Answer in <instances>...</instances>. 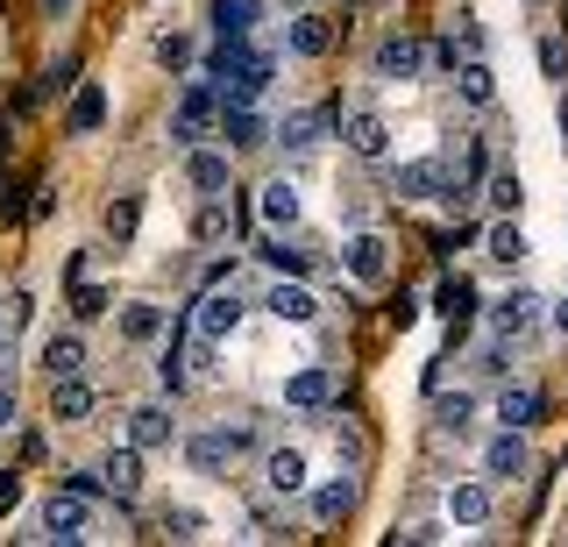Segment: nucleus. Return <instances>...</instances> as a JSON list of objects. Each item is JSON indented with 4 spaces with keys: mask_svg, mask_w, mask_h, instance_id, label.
<instances>
[{
    "mask_svg": "<svg viewBox=\"0 0 568 547\" xmlns=\"http://www.w3.org/2000/svg\"><path fill=\"white\" fill-rule=\"evenodd\" d=\"M121 334H129V342H156V334H164V306H150V298L121 306Z\"/></svg>",
    "mask_w": 568,
    "mask_h": 547,
    "instance_id": "nucleus-29",
    "label": "nucleus"
},
{
    "mask_svg": "<svg viewBox=\"0 0 568 547\" xmlns=\"http://www.w3.org/2000/svg\"><path fill=\"white\" fill-rule=\"evenodd\" d=\"M213 29L221 37H248L256 29V0H213Z\"/></svg>",
    "mask_w": 568,
    "mask_h": 547,
    "instance_id": "nucleus-33",
    "label": "nucleus"
},
{
    "mask_svg": "<svg viewBox=\"0 0 568 547\" xmlns=\"http://www.w3.org/2000/svg\"><path fill=\"white\" fill-rule=\"evenodd\" d=\"M484 256H490V263H526V227L511 221V214H497V221L484 227Z\"/></svg>",
    "mask_w": 568,
    "mask_h": 547,
    "instance_id": "nucleus-21",
    "label": "nucleus"
},
{
    "mask_svg": "<svg viewBox=\"0 0 568 547\" xmlns=\"http://www.w3.org/2000/svg\"><path fill=\"white\" fill-rule=\"evenodd\" d=\"M497 419H505V427H532V419H540V392H532V384H505V392H497Z\"/></svg>",
    "mask_w": 568,
    "mask_h": 547,
    "instance_id": "nucleus-27",
    "label": "nucleus"
},
{
    "mask_svg": "<svg viewBox=\"0 0 568 547\" xmlns=\"http://www.w3.org/2000/svg\"><path fill=\"white\" fill-rule=\"evenodd\" d=\"M227 227H235V214H227V192H213V200L200 206V221H192V235L213 242V235H227Z\"/></svg>",
    "mask_w": 568,
    "mask_h": 547,
    "instance_id": "nucleus-36",
    "label": "nucleus"
},
{
    "mask_svg": "<svg viewBox=\"0 0 568 547\" xmlns=\"http://www.w3.org/2000/svg\"><path fill=\"white\" fill-rule=\"evenodd\" d=\"M419 72H426V43H419V37H405V29H398V37H384V43H377V79L413 85Z\"/></svg>",
    "mask_w": 568,
    "mask_h": 547,
    "instance_id": "nucleus-7",
    "label": "nucleus"
},
{
    "mask_svg": "<svg viewBox=\"0 0 568 547\" xmlns=\"http://www.w3.org/2000/svg\"><path fill=\"white\" fill-rule=\"evenodd\" d=\"M100 484L114 490L121 505H129L135 490H142V448H135V440H129V448H114V455H106V463H100Z\"/></svg>",
    "mask_w": 568,
    "mask_h": 547,
    "instance_id": "nucleus-17",
    "label": "nucleus"
},
{
    "mask_svg": "<svg viewBox=\"0 0 568 547\" xmlns=\"http://www.w3.org/2000/svg\"><path fill=\"white\" fill-rule=\"evenodd\" d=\"M93 405H100V392L85 384V369H79V377H50V419H58V427L93 419Z\"/></svg>",
    "mask_w": 568,
    "mask_h": 547,
    "instance_id": "nucleus-9",
    "label": "nucleus"
},
{
    "mask_svg": "<svg viewBox=\"0 0 568 547\" xmlns=\"http://www.w3.org/2000/svg\"><path fill=\"white\" fill-rule=\"evenodd\" d=\"M263 490H271V498H298V490H306V448H271L263 455Z\"/></svg>",
    "mask_w": 568,
    "mask_h": 547,
    "instance_id": "nucleus-11",
    "label": "nucleus"
},
{
    "mask_svg": "<svg viewBox=\"0 0 568 547\" xmlns=\"http://www.w3.org/2000/svg\"><path fill=\"white\" fill-rule=\"evenodd\" d=\"M484 200H490V214H519V200H526V179L511 164H497L490 179H484Z\"/></svg>",
    "mask_w": 568,
    "mask_h": 547,
    "instance_id": "nucleus-28",
    "label": "nucleus"
},
{
    "mask_svg": "<svg viewBox=\"0 0 568 547\" xmlns=\"http://www.w3.org/2000/svg\"><path fill=\"white\" fill-rule=\"evenodd\" d=\"M263 306H271L277 321H292V327H313L320 321V298H313L306 277H271V285H263Z\"/></svg>",
    "mask_w": 568,
    "mask_h": 547,
    "instance_id": "nucleus-5",
    "label": "nucleus"
},
{
    "mask_svg": "<svg viewBox=\"0 0 568 547\" xmlns=\"http://www.w3.org/2000/svg\"><path fill=\"white\" fill-rule=\"evenodd\" d=\"M164 534L200 540V534H206V511H200V505H171V511H164Z\"/></svg>",
    "mask_w": 568,
    "mask_h": 547,
    "instance_id": "nucleus-38",
    "label": "nucleus"
},
{
    "mask_svg": "<svg viewBox=\"0 0 568 547\" xmlns=\"http://www.w3.org/2000/svg\"><path fill=\"white\" fill-rule=\"evenodd\" d=\"M532 469V448H526V427H497L484 440V476L490 484H511V476H526Z\"/></svg>",
    "mask_w": 568,
    "mask_h": 547,
    "instance_id": "nucleus-3",
    "label": "nucleus"
},
{
    "mask_svg": "<svg viewBox=\"0 0 568 547\" xmlns=\"http://www.w3.org/2000/svg\"><path fill=\"white\" fill-rule=\"evenodd\" d=\"M342 143L355 156H369V164H384V156H390V121L377 108H348L342 114Z\"/></svg>",
    "mask_w": 568,
    "mask_h": 547,
    "instance_id": "nucleus-4",
    "label": "nucleus"
},
{
    "mask_svg": "<svg viewBox=\"0 0 568 547\" xmlns=\"http://www.w3.org/2000/svg\"><path fill=\"white\" fill-rule=\"evenodd\" d=\"M434 306L448 313V321H469V313H476V285H469V277H440Z\"/></svg>",
    "mask_w": 568,
    "mask_h": 547,
    "instance_id": "nucleus-32",
    "label": "nucleus"
},
{
    "mask_svg": "<svg viewBox=\"0 0 568 547\" xmlns=\"http://www.w3.org/2000/svg\"><path fill=\"white\" fill-rule=\"evenodd\" d=\"M547 321H555V334H561V342H568V292L555 298V313H547Z\"/></svg>",
    "mask_w": 568,
    "mask_h": 547,
    "instance_id": "nucleus-44",
    "label": "nucleus"
},
{
    "mask_svg": "<svg viewBox=\"0 0 568 547\" xmlns=\"http://www.w3.org/2000/svg\"><path fill=\"white\" fill-rule=\"evenodd\" d=\"M221 135H227V150H263L271 143V121H263L256 108H221Z\"/></svg>",
    "mask_w": 568,
    "mask_h": 547,
    "instance_id": "nucleus-16",
    "label": "nucleus"
},
{
    "mask_svg": "<svg viewBox=\"0 0 568 547\" xmlns=\"http://www.w3.org/2000/svg\"><path fill=\"white\" fill-rule=\"evenodd\" d=\"M334 398V369L327 363H306L284 377V405H298V413H320V405Z\"/></svg>",
    "mask_w": 568,
    "mask_h": 547,
    "instance_id": "nucleus-12",
    "label": "nucleus"
},
{
    "mask_svg": "<svg viewBox=\"0 0 568 547\" xmlns=\"http://www.w3.org/2000/svg\"><path fill=\"white\" fill-rule=\"evenodd\" d=\"M242 313H248V306H242V292H235V285H206V298H200V306H192V334L221 348L227 334L242 327Z\"/></svg>",
    "mask_w": 568,
    "mask_h": 547,
    "instance_id": "nucleus-2",
    "label": "nucleus"
},
{
    "mask_svg": "<svg viewBox=\"0 0 568 547\" xmlns=\"http://www.w3.org/2000/svg\"><path fill=\"white\" fill-rule=\"evenodd\" d=\"M342 263H348V277H355V285H384V277H390V242L363 227V235H348Z\"/></svg>",
    "mask_w": 568,
    "mask_h": 547,
    "instance_id": "nucleus-8",
    "label": "nucleus"
},
{
    "mask_svg": "<svg viewBox=\"0 0 568 547\" xmlns=\"http://www.w3.org/2000/svg\"><path fill=\"white\" fill-rule=\"evenodd\" d=\"M434 419H440L448 434H462V427L476 419V398H469V392H455V398H434Z\"/></svg>",
    "mask_w": 568,
    "mask_h": 547,
    "instance_id": "nucleus-37",
    "label": "nucleus"
},
{
    "mask_svg": "<svg viewBox=\"0 0 568 547\" xmlns=\"http://www.w3.org/2000/svg\"><path fill=\"white\" fill-rule=\"evenodd\" d=\"M185 463L200 469V476H221L227 463H235V440H227V427H221V434H192V440H185Z\"/></svg>",
    "mask_w": 568,
    "mask_h": 547,
    "instance_id": "nucleus-18",
    "label": "nucleus"
},
{
    "mask_svg": "<svg viewBox=\"0 0 568 547\" xmlns=\"http://www.w3.org/2000/svg\"><path fill=\"white\" fill-rule=\"evenodd\" d=\"M263 263H271L277 277H306V271H313V256H306V250H292V242H277V235L263 242Z\"/></svg>",
    "mask_w": 568,
    "mask_h": 547,
    "instance_id": "nucleus-35",
    "label": "nucleus"
},
{
    "mask_svg": "<svg viewBox=\"0 0 568 547\" xmlns=\"http://www.w3.org/2000/svg\"><path fill=\"white\" fill-rule=\"evenodd\" d=\"M36 526H43V540H85V498L79 490H50L43 511H36Z\"/></svg>",
    "mask_w": 568,
    "mask_h": 547,
    "instance_id": "nucleus-6",
    "label": "nucleus"
},
{
    "mask_svg": "<svg viewBox=\"0 0 568 547\" xmlns=\"http://www.w3.org/2000/svg\"><path fill=\"white\" fill-rule=\"evenodd\" d=\"M348 511H355V476H334V484H320V490H313V519H320V526L348 519Z\"/></svg>",
    "mask_w": 568,
    "mask_h": 547,
    "instance_id": "nucleus-26",
    "label": "nucleus"
},
{
    "mask_svg": "<svg viewBox=\"0 0 568 547\" xmlns=\"http://www.w3.org/2000/svg\"><path fill=\"white\" fill-rule=\"evenodd\" d=\"M64 490H79V498H85V505H93V498H100V490H106V484H100V476H85V469H79V476H64Z\"/></svg>",
    "mask_w": 568,
    "mask_h": 547,
    "instance_id": "nucleus-42",
    "label": "nucleus"
},
{
    "mask_svg": "<svg viewBox=\"0 0 568 547\" xmlns=\"http://www.w3.org/2000/svg\"><path fill=\"white\" fill-rule=\"evenodd\" d=\"M532 313H540V298H532V292H505L490 306V334H505V342H511V334L532 327Z\"/></svg>",
    "mask_w": 568,
    "mask_h": 547,
    "instance_id": "nucleus-20",
    "label": "nucleus"
},
{
    "mask_svg": "<svg viewBox=\"0 0 568 547\" xmlns=\"http://www.w3.org/2000/svg\"><path fill=\"white\" fill-rule=\"evenodd\" d=\"M448 519L455 526H490L497 519V490L490 484H455L448 490Z\"/></svg>",
    "mask_w": 568,
    "mask_h": 547,
    "instance_id": "nucleus-14",
    "label": "nucleus"
},
{
    "mask_svg": "<svg viewBox=\"0 0 568 547\" xmlns=\"http://www.w3.org/2000/svg\"><path fill=\"white\" fill-rule=\"evenodd\" d=\"M213 108H221V93H213L206 79H192V85H185V100H178L171 135H178V143H200V135H206V121H213Z\"/></svg>",
    "mask_w": 568,
    "mask_h": 547,
    "instance_id": "nucleus-10",
    "label": "nucleus"
},
{
    "mask_svg": "<svg viewBox=\"0 0 568 547\" xmlns=\"http://www.w3.org/2000/svg\"><path fill=\"white\" fill-rule=\"evenodd\" d=\"M8 143H14V121H8V114H0V156H8Z\"/></svg>",
    "mask_w": 568,
    "mask_h": 547,
    "instance_id": "nucleus-47",
    "label": "nucleus"
},
{
    "mask_svg": "<svg viewBox=\"0 0 568 547\" xmlns=\"http://www.w3.org/2000/svg\"><path fill=\"white\" fill-rule=\"evenodd\" d=\"M36 8H43V14H71V8H79V0H36Z\"/></svg>",
    "mask_w": 568,
    "mask_h": 547,
    "instance_id": "nucleus-46",
    "label": "nucleus"
},
{
    "mask_svg": "<svg viewBox=\"0 0 568 547\" xmlns=\"http://www.w3.org/2000/svg\"><path fill=\"white\" fill-rule=\"evenodd\" d=\"M540 72H547V79H568V50H561V37H540Z\"/></svg>",
    "mask_w": 568,
    "mask_h": 547,
    "instance_id": "nucleus-39",
    "label": "nucleus"
},
{
    "mask_svg": "<svg viewBox=\"0 0 568 547\" xmlns=\"http://www.w3.org/2000/svg\"><path fill=\"white\" fill-rule=\"evenodd\" d=\"M135 221H142V206H135V192H121L114 206H106V235H114V250H129L135 242Z\"/></svg>",
    "mask_w": 568,
    "mask_h": 547,
    "instance_id": "nucleus-34",
    "label": "nucleus"
},
{
    "mask_svg": "<svg viewBox=\"0 0 568 547\" xmlns=\"http://www.w3.org/2000/svg\"><path fill=\"white\" fill-rule=\"evenodd\" d=\"M106 121V93L100 85H79V100H71V135H93Z\"/></svg>",
    "mask_w": 568,
    "mask_h": 547,
    "instance_id": "nucleus-31",
    "label": "nucleus"
},
{
    "mask_svg": "<svg viewBox=\"0 0 568 547\" xmlns=\"http://www.w3.org/2000/svg\"><path fill=\"white\" fill-rule=\"evenodd\" d=\"M129 440H135L142 455H150V448H171V440H178V419L164 413V405H135V413H129Z\"/></svg>",
    "mask_w": 568,
    "mask_h": 547,
    "instance_id": "nucleus-15",
    "label": "nucleus"
},
{
    "mask_svg": "<svg viewBox=\"0 0 568 547\" xmlns=\"http://www.w3.org/2000/svg\"><path fill=\"white\" fill-rule=\"evenodd\" d=\"M455 93L469 100V108H490V100H497V72H490L484 58H462V72H455Z\"/></svg>",
    "mask_w": 568,
    "mask_h": 547,
    "instance_id": "nucleus-25",
    "label": "nucleus"
},
{
    "mask_svg": "<svg viewBox=\"0 0 568 547\" xmlns=\"http://www.w3.org/2000/svg\"><path fill=\"white\" fill-rule=\"evenodd\" d=\"M106 306H114V298H106L100 285H79V306H71V313H79V321H100Z\"/></svg>",
    "mask_w": 568,
    "mask_h": 547,
    "instance_id": "nucleus-40",
    "label": "nucleus"
},
{
    "mask_svg": "<svg viewBox=\"0 0 568 547\" xmlns=\"http://www.w3.org/2000/svg\"><path fill=\"white\" fill-rule=\"evenodd\" d=\"M555 121H561V135H568V93H561V108H555Z\"/></svg>",
    "mask_w": 568,
    "mask_h": 547,
    "instance_id": "nucleus-49",
    "label": "nucleus"
},
{
    "mask_svg": "<svg viewBox=\"0 0 568 547\" xmlns=\"http://www.w3.org/2000/svg\"><path fill=\"white\" fill-rule=\"evenodd\" d=\"M36 363H43V377H79V369H85V342H79V334H50Z\"/></svg>",
    "mask_w": 568,
    "mask_h": 547,
    "instance_id": "nucleus-23",
    "label": "nucleus"
},
{
    "mask_svg": "<svg viewBox=\"0 0 568 547\" xmlns=\"http://www.w3.org/2000/svg\"><path fill=\"white\" fill-rule=\"evenodd\" d=\"M284 37H292L298 58H327V50H334V22H327V14H292Z\"/></svg>",
    "mask_w": 568,
    "mask_h": 547,
    "instance_id": "nucleus-22",
    "label": "nucleus"
},
{
    "mask_svg": "<svg viewBox=\"0 0 568 547\" xmlns=\"http://www.w3.org/2000/svg\"><path fill=\"white\" fill-rule=\"evenodd\" d=\"M526 8H532V14H540V8H547V0H526Z\"/></svg>",
    "mask_w": 568,
    "mask_h": 547,
    "instance_id": "nucleus-50",
    "label": "nucleus"
},
{
    "mask_svg": "<svg viewBox=\"0 0 568 547\" xmlns=\"http://www.w3.org/2000/svg\"><path fill=\"white\" fill-rule=\"evenodd\" d=\"M156 377H164V392H185V363H178V356L156 363Z\"/></svg>",
    "mask_w": 568,
    "mask_h": 547,
    "instance_id": "nucleus-43",
    "label": "nucleus"
},
{
    "mask_svg": "<svg viewBox=\"0 0 568 547\" xmlns=\"http://www.w3.org/2000/svg\"><path fill=\"white\" fill-rule=\"evenodd\" d=\"M227 171H235V150H192L185 156V185L213 200V192H227Z\"/></svg>",
    "mask_w": 568,
    "mask_h": 547,
    "instance_id": "nucleus-13",
    "label": "nucleus"
},
{
    "mask_svg": "<svg viewBox=\"0 0 568 547\" xmlns=\"http://www.w3.org/2000/svg\"><path fill=\"white\" fill-rule=\"evenodd\" d=\"M390 192L398 200H462L455 171L440 156H413V164H390Z\"/></svg>",
    "mask_w": 568,
    "mask_h": 547,
    "instance_id": "nucleus-1",
    "label": "nucleus"
},
{
    "mask_svg": "<svg viewBox=\"0 0 568 547\" xmlns=\"http://www.w3.org/2000/svg\"><path fill=\"white\" fill-rule=\"evenodd\" d=\"M192 58H200V43H192L185 29H164V37H156V64H164V72H192Z\"/></svg>",
    "mask_w": 568,
    "mask_h": 547,
    "instance_id": "nucleus-30",
    "label": "nucleus"
},
{
    "mask_svg": "<svg viewBox=\"0 0 568 547\" xmlns=\"http://www.w3.org/2000/svg\"><path fill=\"white\" fill-rule=\"evenodd\" d=\"M0 427H14V392L0 384Z\"/></svg>",
    "mask_w": 568,
    "mask_h": 547,
    "instance_id": "nucleus-45",
    "label": "nucleus"
},
{
    "mask_svg": "<svg viewBox=\"0 0 568 547\" xmlns=\"http://www.w3.org/2000/svg\"><path fill=\"white\" fill-rule=\"evenodd\" d=\"M8 327H14V313H8V306H0V342H8Z\"/></svg>",
    "mask_w": 568,
    "mask_h": 547,
    "instance_id": "nucleus-48",
    "label": "nucleus"
},
{
    "mask_svg": "<svg viewBox=\"0 0 568 547\" xmlns=\"http://www.w3.org/2000/svg\"><path fill=\"white\" fill-rule=\"evenodd\" d=\"M256 206H263V221H271V227H292L298 214H306V200H298V185H292V179H271Z\"/></svg>",
    "mask_w": 568,
    "mask_h": 547,
    "instance_id": "nucleus-24",
    "label": "nucleus"
},
{
    "mask_svg": "<svg viewBox=\"0 0 568 547\" xmlns=\"http://www.w3.org/2000/svg\"><path fill=\"white\" fill-rule=\"evenodd\" d=\"M434 64H440V72H462V43L440 37V43H434Z\"/></svg>",
    "mask_w": 568,
    "mask_h": 547,
    "instance_id": "nucleus-41",
    "label": "nucleus"
},
{
    "mask_svg": "<svg viewBox=\"0 0 568 547\" xmlns=\"http://www.w3.org/2000/svg\"><path fill=\"white\" fill-rule=\"evenodd\" d=\"M320 129H327V114H320V108H298V114H284L271 135H277V143L292 150V156H306V150L320 143Z\"/></svg>",
    "mask_w": 568,
    "mask_h": 547,
    "instance_id": "nucleus-19",
    "label": "nucleus"
}]
</instances>
